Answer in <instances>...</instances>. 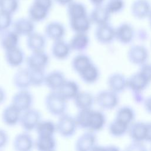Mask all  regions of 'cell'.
Returning <instances> with one entry per match:
<instances>
[{"mask_svg":"<svg viewBox=\"0 0 151 151\" xmlns=\"http://www.w3.org/2000/svg\"><path fill=\"white\" fill-rule=\"evenodd\" d=\"M44 105L50 114L58 117L67 113L68 110V101L57 91H51L45 96Z\"/></svg>","mask_w":151,"mask_h":151,"instance_id":"6da1fadb","label":"cell"},{"mask_svg":"<svg viewBox=\"0 0 151 151\" xmlns=\"http://www.w3.org/2000/svg\"><path fill=\"white\" fill-rule=\"evenodd\" d=\"M57 132L63 138L70 139L78 129L75 117L67 113L60 116L56 123Z\"/></svg>","mask_w":151,"mask_h":151,"instance_id":"7a4b0ae2","label":"cell"},{"mask_svg":"<svg viewBox=\"0 0 151 151\" xmlns=\"http://www.w3.org/2000/svg\"><path fill=\"white\" fill-rule=\"evenodd\" d=\"M95 103L103 110H113L119 105V94L109 89L100 90L95 96Z\"/></svg>","mask_w":151,"mask_h":151,"instance_id":"3957f363","label":"cell"},{"mask_svg":"<svg viewBox=\"0 0 151 151\" xmlns=\"http://www.w3.org/2000/svg\"><path fill=\"white\" fill-rule=\"evenodd\" d=\"M42 120L41 111L32 107L22 113L19 124L24 131L31 132L35 130L38 123Z\"/></svg>","mask_w":151,"mask_h":151,"instance_id":"277c9868","label":"cell"},{"mask_svg":"<svg viewBox=\"0 0 151 151\" xmlns=\"http://www.w3.org/2000/svg\"><path fill=\"white\" fill-rule=\"evenodd\" d=\"M25 63L28 68L45 70L50 63V57L45 51L31 52L26 57Z\"/></svg>","mask_w":151,"mask_h":151,"instance_id":"5b68a950","label":"cell"},{"mask_svg":"<svg viewBox=\"0 0 151 151\" xmlns=\"http://www.w3.org/2000/svg\"><path fill=\"white\" fill-rule=\"evenodd\" d=\"M127 57L130 63L141 66L147 63L149 58V51L146 47L141 44H134L128 50Z\"/></svg>","mask_w":151,"mask_h":151,"instance_id":"8992f818","label":"cell"},{"mask_svg":"<svg viewBox=\"0 0 151 151\" xmlns=\"http://www.w3.org/2000/svg\"><path fill=\"white\" fill-rule=\"evenodd\" d=\"M94 37L101 44H110L116 40L115 28L110 22L97 25L94 31Z\"/></svg>","mask_w":151,"mask_h":151,"instance_id":"52a82bcc","label":"cell"},{"mask_svg":"<svg viewBox=\"0 0 151 151\" xmlns=\"http://www.w3.org/2000/svg\"><path fill=\"white\" fill-rule=\"evenodd\" d=\"M34 101V96L28 89L18 90L13 95L11 103L23 112L32 107Z\"/></svg>","mask_w":151,"mask_h":151,"instance_id":"ba28073f","label":"cell"},{"mask_svg":"<svg viewBox=\"0 0 151 151\" xmlns=\"http://www.w3.org/2000/svg\"><path fill=\"white\" fill-rule=\"evenodd\" d=\"M97 138L95 132L86 130L82 133L75 142V149L77 151L94 150L97 146Z\"/></svg>","mask_w":151,"mask_h":151,"instance_id":"9c48e42d","label":"cell"},{"mask_svg":"<svg viewBox=\"0 0 151 151\" xmlns=\"http://www.w3.org/2000/svg\"><path fill=\"white\" fill-rule=\"evenodd\" d=\"M136 31L129 22H124L115 28L116 40L123 45H127L133 42L135 38Z\"/></svg>","mask_w":151,"mask_h":151,"instance_id":"30bf717a","label":"cell"},{"mask_svg":"<svg viewBox=\"0 0 151 151\" xmlns=\"http://www.w3.org/2000/svg\"><path fill=\"white\" fill-rule=\"evenodd\" d=\"M65 34V27L61 22L51 21L47 24L45 26V36L53 41L64 39Z\"/></svg>","mask_w":151,"mask_h":151,"instance_id":"8fae6325","label":"cell"},{"mask_svg":"<svg viewBox=\"0 0 151 151\" xmlns=\"http://www.w3.org/2000/svg\"><path fill=\"white\" fill-rule=\"evenodd\" d=\"M107 85L108 89L119 94L127 88V78L122 73H113L108 77Z\"/></svg>","mask_w":151,"mask_h":151,"instance_id":"7c38bea8","label":"cell"},{"mask_svg":"<svg viewBox=\"0 0 151 151\" xmlns=\"http://www.w3.org/2000/svg\"><path fill=\"white\" fill-rule=\"evenodd\" d=\"M12 146L15 150L29 151L35 147V141L29 132L24 131L15 136Z\"/></svg>","mask_w":151,"mask_h":151,"instance_id":"4fadbf2b","label":"cell"},{"mask_svg":"<svg viewBox=\"0 0 151 151\" xmlns=\"http://www.w3.org/2000/svg\"><path fill=\"white\" fill-rule=\"evenodd\" d=\"M22 111L13 104L5 107L2 111L1 119L6 126L13 127L19 124Z\"/></svg>","mask_w":151,"mask_h":151,"instance_id":"5bb4252c","label":"cell"},{"mask_svg":"<svg viewBox=\"0 0 151 151\" xmlns=\"http://www.w3.org/2000/svg\"><path fill=\"white\" fill-rule=\"evenodd\" d=\"M130 12L137 19L147 18L151 12V2L149 0H134L130 6Z\"/></svg>","mask_w":151,"mask_h":151,"instance_id":"9a60e30c","label":"cell"},{"mask_svg":"<svg viewBox=\"0 0 151 151\" xmlns=\"http://www.w3.org/2000/svg\"><path fill=\"white\" fill-rule=\"evenodd\" d=\"M25 52L18 46L5 51V60L6 64L11 67H20L25 61Z\"/></svg>","mask_w":151,"mask_h":151,"instance_id":"2e32d148","label":"cell"},{"mask_svg":"<svg viewBox=\"0 0 151 151\" xmlns=\"http://www.w3.org/2000/svg\"><path fill=\"white\" fill-rule=\"evenodd\" d=\"M71 51L72 50L69 42L64 39L53 41L51 45V54L54 58L58 60L63 61L67 59L70 57Z\"/></svg>","mask_w":151,"mask_h":151,"instance_id":"e0dca14e","label":"cell"},{"mask_svg":"<svg viewBox=\"0 0 151 151\" xmlns=\"http://www.w3.org/2000/svg\"><path fill=\"white\" fill-rule=\"evenodd\" d=\"M14 87L18 90H27L32 86L30 71L28 68L18 69L12 78Z\"/></svg>","mask_w":151,"mask_h":151,"instance_id":"ac0fdd59","label":"cell"},{"mask_svg":"<svg viewBox=\"0 0 151 151\" xmlns=\"http://www.w3.org/2000/svg\"><path fill=\"white\" fill-rule=\"evenodd\" d=\"M64 73L61 70H52L46 74L44 85L50 91H58L66 80Z\"/></svg>","mask_w":151,"mask_h":151,"instance_id":"d6986e66","label":"cell"},{"mask_svg":"<svg viewBox=\"0 0 151 151\" xmlns=\"http://www.w3.org/2000/svg\"><path fill=\"white\" fill-rule=\"evenodd\" d=\"M12 29L20 37L30 35L35 31V22L28 17H22L15 21L12 25Z\"/></svg>","mask_w":151,"mask_h":151,"instance_id":"ffe728a7","label":"cell"},{"mask_svg":"<svg viewBox=\"0 0 151 151\" xmlns=\"http://www.w3.org/2000/svg\"><path fill=\"white\" fill-rule=\"evenodd\" d=\"M26 45L31 52L44 51L47 45V37L34 31L27 37Z\"/></svg>","mask_w":151,"mask_h":151,"instance_id":"44dd1931","label":"cell"},{"mask_svg":"<svg viewBox=\"0 0 151 151\" xmlns=\"http://www.w3.org/2000/svg\"><path fill=\"white\" fill-rule=\"evenodd\" d=\"M150 83L138 71L127 78V88L132 92H143L147 88Z\"/></svg>","mask_w":151,"mask_h":151,"instance_id":"7402d4cb","label":"cell"},{"mask_svg":"<svg viewBox=\"0 0 151 151\" xmlns=\"http://www.w3.org/2000/svg\"><path fill=\"white\" fill-rule=\"evenodd\" d=\"M146 123L143 122H133L129 127L127 134L134 142H146Z\"/></svg>","mask_w":151,"mask_h":151,"instance_id":"603a6c76","label":"cell"},{"mask_svg":"<svg viewBox=\"0 0 151 151\" xmlns=\"http://www.w3.org/2000/svg\"><path fill=\"white\" fill-rule=\"evenodd\" d=\"M88 16L92 24L97 26L110 22L111 14L109 12L104 5L94 6Z\"/></svg>","mask_w":151,"mask_h":151,"instance_id":"cb8c5ba5","label":"cell"},{"mask_svg":"<svg viewBox=\"0 0 151 151\" xmlns=\"http://www.w3.org/2000/svg\"><path fill=\"white\" fill-rule=\"evenodd\" d=\"M106 123V117L105 114L101 110H91L87 130L95 133L101 131Z\"/></svg>","mask_w":151,"mask_h":151,"instance_id":"d4e9b609","label":"cell"},{"mask_svg":"<svg viewBox=\"0 0 151 151\" xmlns=\"http://www.w3.org/2000/svg\"><path fill=\"white\" fill-rule=\"evenodd\" d=\"M73 101L78 110L91 109L95 104V96L89 91H80L73 99Z\"/></svg>","mask_w":151,"mask_h":151,"instance_id":"484cf974","label":"cell"},{"mask_svg":"<svg viewBox=\"0 0 151 151\" xmlns=\"http://www.w3.org/2000/svg\"><path fill=\"white\" fill-rule=\"evenodd\" d=\"M20 36L13 29L0 34V46L5 51L18 46Z\"/></svg>","mask_w":151,"mask_h":151,"instance_id":"4316f807","label":"cell"},{"mask_svg":"<svg viewBox=\"0 0 151 151\" xmlns=\"http://www.w3.org/2000/svg\"><path fill=\"white\" fill-rule=\"evenodd\" d=\"M68 42L72 51L83 52L89 47L90 40L87 33H74Z\"/></svg>","mask_w":151,"mask_h":151,"instance_id":"83f0119b","label":"cell"},{"mask_svg":"<svg viewBox=\"0 0 151 151\" xmlns=\"http://www.w3.org/2000/svg\"><path fill=\"white\" fill-rule=\"evenodd\" d=\"M68 19L70 28L74 33L87 34L91 28L92 23L88 15Z\"/></svg>","mask_w":151,"mask_h":151,"instance_id":"f1b7e54d","label":"cell"},{"mask_svg":"<svg viewBox=\"0 0 151 151\" xmlns=\"http://www.w3.org/2000/svg\"><path fill=\"white\" fill-rule=\"evenodd\" d=\"M67 101L73 100L80 91L79 84L72 80H66L57 91Z\"/></svg>","mask_w":151,"mask_h":151,"instance_id":"f546056e","label":"cell"},{"mask_svg":"<svg viewBox=\"0 0 151 151\" xmlns=\"http://www.w3.org/2000/svg\"><path fill=\"white\" fill-rule=\"evenodd\" d=\"M57 147L54 136H38L35 141V147L40 151H53Z\"/></svg>","mask_w":151,"mask_h":151,"instance_id":"4dcf8cb0","label":"cell"},{"mask_svg":"<svg viewBox=\"0 0 151 151\" xmlns=\"http://www.w3.org/2000/svg\"><path fill=\"white\" fill-rule=\"evenodd\" d=\"M50 10L32 2L28 10V17L34 22L44 21L48 17Z\"/></svg>","mask_w":151,"mask_h":151,"instance_id":"1f68e13d","label":"cell"},{"mask_svg":"<svg viewBox=\"0 0 151 151\" xmlns=\"http://www.w3.org/2000/svg\"><path fill=\"white\" fill-rule=\"evenodd\" d=\"M100 75V73L99 68L93 63L78 74L82 81L87 84L96 83L99 80Z\"/></svg>","mask_w":151,"mask_h":151,"instance_id":"d6a6232c","label":"cell"},{"mask_svg":"<svg viewBox=\"0 0 151 151\" xmlns=\"http://www.w3.org/2000/svg\"><path fill=\"white\" fill-rule=\"evenodd\" d=\"M136 113L134 109L129 106H123L118 108L115 118L130 126L134 122Z\"/></svg>","mask_w":151,"mask_h":151,"instance_id":"836d02e7","label":"cell"},{"mask_svg":"<svg viewBox=\"0 0 151 151\" xmlns=\"http://www.w3.org/2000/svg\"><path fill=\"white\" fill-rule=\"evenodd\" d=\"M93 63L91 58L88 55L80 53L74 56L73 58L71 67L73 70L78 74Z\"/></svg>","mask_w":151,"mask_h":151,"instance_id":"e575fe53","label":"cell"},{"mask_svg":"<svg viewBox=\"0 0 151 151\" xmlns=\"http://www.w3.org/2000/svg\"><path fill=\"white\" fill-rule=\"evenodd\" d=\"M129 126L114 118L109 124V134L114 137H121L127 133Z\"/></svg>","mask_w":151,"mask_h":151,"instance_id":"d590c367","label":"cell"},{"mask_svg":"<svg viewBox=\"0 0 151 151\" xmlns=\"http://www.w3.org/2000/svg\"><path fill=\"white\" fill-rule=\"evenodd\" d=\"M67 13L68 19L88 15L86 5L81 2L74 1L67 6Z\"/></svg>","mask_w":151,"mask_h":151,"instance_id":"8d00e7d4","label":"cell"},{"mask_svg":"<svg viewBox=\"0 0 151 151\" xmlns=\"http://www.w3.org/2000/svg\"><path fill=\"white\" fill-rule=\"evenodd\" d=\"M35 131L38 136H54L57 132L56 123L50 120H42L37 125Z\"/></svg>","mask_w":151,"mask_h":151,"instance_id":"74e56055","label":"cell"},{"mask_svg":"<svg viewBox=\"0 0 151 151\" xmlns=\"http://www.w3.org/2000/svg\"><path fill=\"white\" fill-rule=\"evenodd\" d=\"M92 109H93L78 110V112L77 113L74 117L77 126L79 129H84L86 130H88L89 118Z\"/></svg>","mask_w":151,"mask_h":151,"instance_id":"f35d334b","label":"cell"},{"mask_svg":"<svg viewBox=\"0 0 151 151\" xmlns=\"http://www.w3.org/2000/svg\"><path fill=\"white\" fill-rule=\"evenodd\" d=\"M19 8V0H0V11L13 15Z\"/></svg>","mask_w":151,"mask_h":151,"instance_id":"ab89813d","label":"cell"},{"mask_svg":"<svg viewBox=\"0 0 151 151\" xmlns=\"http://www.w3.org/2000/svg\"><path fill=\"white\" fill-rule=\"evenodd\" d=\"M124 0H107L104 5L105 7L111 14H117L122 12L125 8Z\"/></svg>","mask_w":151,"mask_h":151,"instance_id":"60d3db41","label":"cell"},{"mask_svg":"<svg viewBox=\"0 0 151 151\" xmlns=\"http://www.w3.org/2000/svg\"><path fill=\"white\" fill-rule=\"evenodd\" d=\"M29 70L30 71L32 86L38 87L44 85L46 76L45 70H34L30 68H29Z\"/></svg>","mask_w":151,"mask_h":151,"instance_id":"b9f144b4","label":"cell"},{"mask_svg":"<svg viewBox=\"0 0 151 151\" xmlns=\"http://www.w3.org/2000/svg\"><path fill=\"white\" fill-rule=\"evenodd\" d=\"M12 24V15L0 11V34L9 29Z\"/></svg>","mask_w":151,"mask_h":151,"instance_id":"7bdbcfd3","label":"cell"},{"mask_svg":"<svg viewBox=\"0 0 151 151\" xmlns=\"http://www.w3.org/2000/svg\"><path fill=\"white\" fill-rule=\"evenodd\" d=\"M139 71L150 83H151V64L146 63L142 65L141 66H140V68Z\"/></svg>","mask_w":151,"mask_h":151,"instance_id":"ee69618b","label":"cell"},{"mask_svg":"<svg viewBox=\"0 0 151 151\" xmlns=\"http://www.w3.org/2000/svg\"><path fill=\"white\" fill-rule=\"evenodd\" d=\"M147 149L145 146L143 145V142H132L127 146L126 150H135V151H144Z\"/></svg>","mask_w":151,"mask_h":151,"instance_id":"f6af8a7d","label":"cell"},{"mask_svg":"<svg viewBox=\"0 0 151 151\" xmlns=\"http://www.w3.org/2000/svg\"><path fill=\"white\" fill-rule=\"evenodd\" d=\"M9 135L6 130L0 128V150L5 148L9 142Z\"/></svg>","mask_w":151,"mask_h":151,"instance_id":"bcb514c9","label":"cell"},{"mask_svg":"<svg viewBox=\"0 0 151 151\" xmlns=\"http://www.w3.org/2000/svg\"><path fill=\"white\" fill-rule=\"evenodd\" d=\"M32 2L50 11L52 6L53 0H33Z\"/></svg>","mask_w":151,"mask_h":151,"instance_id":"7dc6e473","label":"cell"},{"mask_svg":"<svg viewBox=\"0 0 151 151\" xmlns=\"http://www.w3.org/2000/svg\"><path fill=\"white\" fill-rule=\"evenodd\" d=\"M137 37L138 40L140 41H145L148 38L147 32L143 28H140L136 32L135 37Z\"/></svg>","mask_w":151,"mask_h":151,"instance_id":"c3c4849f","label":"cell"},{"mask_svg":"<svg viewBox=\"0 0 151 151\" xmlns=\"http://www.w3.org/2000/svg\"><path fill=\"white\" fill-rule=\"evenodd\" d=\"M132 94L133 100L136 103H143L145 99L143 95V92H132Z\"/></svg>","mask_w":151,"mask_h":151,"instance_id":"681fc988","label":"cell"},{"mask_svg":"<svg viewBox=\"0 0 151 151\" xmlns=\"http://www.w3.org/2000/svg\"><path fill=\"white\" fill-rule=\"evenodd\" d=\"M143 105L145 111L147 113L151 114V95L145 99L143 102Z\"/></svg>","mask_w":151,"mask_h":151,"instance_id":"f907efd6","label":"cell"},{"mask_svg":"<svg viewBox=\"0 0 151 151\" xmlns=\"http://www.w3.org/2000/svg\"><path fill=\"white\" fill-rule=\"evenodd\" d=\"M146 142L151 143V122L146 123Z\"/></svg>","mask_w":151,"mask_h":151,"instance_id":"816d5d0a","label":"cell"},{"mask_svg":"<svg viewBox=\"0 0 151 151\" xmlns=\"http://www.w3.org/2000/svg\"><path fill=\"white\" fill-rule=\"evenodd\" d=\"M6 98V93L5 90L0 86V105L2 104L5 101Z\"/></svg>","mask_w":151,"mask_h":151,"instance_id":"f5cc1de1","label":"cell"},{"mask_svg":"<svg viewBox=\"0 0 151 151\" xmlns=\"http://www.w3.org/2000/svg\"><path fill=\"white\" fill-rule=\"evenodd\" d=\"M55 3L61 6H67L71 2L74 1V0H54Z\"/></svg>","mask_w":151,"mask_h":151,"instance_id":"db71d44e","label":"cell"},{"mask_svg":"<svg viewBox=\"0 0 151 151\" xmlns=\"http://www.w3.org/2000/svg\"><path fill=\"white\" fill-rule=\"evenodd\" d=\"M90 3L94 6H98L104 5L106 0H89Z\"/></svg>","mask_w":151,"mask_h":151,"instance_id":"11a10c76","label":"cell"},{"mask_svg":"<svg viewBox=\"0 0 151 151\" xmlns=\"http://www.w3.org/2000/svg\"><path fill=\"white\" fill-rule=\"evenodd\" d=\"M147 19H148V21H149V26L151 28V12L149 14L148 17H147Z\"/></svg>","mask_w":151,"mask_h":151,"instance_id":"9f6ffc18","label":"cell"},{"mask_svg":"<svg viewBox=\"0 0 151 151\" xmlns=\"http://www.w3.org/2000/svg\"><path fill=\"white\" fill-rule=\"evenodd\" d=\"M150 45H151V43H150Z\"/></svg>","mask_w":151,"mask_h":151,"instance_id":"6f0895ef","label":"cell"},{"mask_svg":"<svg viewBox=\"0 0 151 151\" xmlns=\"http://www.w3.org/2000/svg\"><path fill=\"white\" fill-rule=\"evenodd\" d=\"M150 149H151V148H150Z\"/></svg>","mask_w":151,"mask_h":151,"instance_id":"680465c9","label":"cell"}]
</instances>
